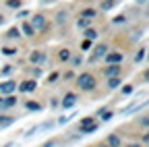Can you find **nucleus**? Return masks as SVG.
I'll list each match as a JSON object with an SVG mask.
<instances>
[{
    "label": "nucleus",
    "mask_w": 149,
    "mask_h": 147,
    "mask_svg": "<svg viewBox=\"0 0 149 147\" xmlns=\"http://www.w3.org/2000/svg\"><path fill=\"white\" fill-rule=\"evenodd\" d=\"M74 83H77V87L81 91H85V93H89V91H93L97 87V79L93 72H79L77 77H74Z\"/></svg>",
    "instance_id": "obj_1"
},
{
    "label": "nucleus",
    "mask_w": 149,
    "mask_h": 147,
    "mask_svg": "<svg viewBox=\"0 0 149 147\" xmlns=\"http://www.w3.org/2000/svg\"><path fill=\"white\" fill-rule=\"evenodd\" d=\"M97 128H100V122L93 116H83L79 120V133L81 135H91V133H95Z\"/></svg>",
    "instance_id": "obj_2"
},
{
    "label": "nucleus",
    "mask_w": 149,
    "mask_h": 147,
    "mask_svg": "<svg viewBox=\"0 0 149 147\" xmlns=\"http://www.w3.org/2000/svg\"><path fill=\"white\" fill-rule=\"evenodd\" d=\"M29 23H31V27H33L35 31H46V29H48V19H46V17H44L42 13L33 15Z\"/></svg>",
    "instance_id": "obj_3"
},
{
    "label": "nucleus",
    "mask_w": 149,
    "mask_h": 147,
    "mask_svg": "<svg viewBox=\"0 0 149 147\" xmlns=\"http://www.w3.org/2000/svg\"><path fill=\"white\" fill-rule=\"evenodd\" d=\"M19 83L15 79H4V81H0V93L2 95H13L15 91H17Z\"/></svg>",
    "instance_id": "obj_4"
},
{
    "label": "nucleus",
    "mask_w": 149,
    "mask_h": 147,
    "mask_svg": "<svg viewBox=\"0 0 149 147\" xmlns=\"http://www.w3.org/2000/svg\"><path fill=\"white\" fill-rule=\"evenodd\" d=\"M122 75V64H106L102 68V77L110 79V77H120Z\"/></svg>",
    "instance_id": "obj_5"
},
{
    "label": "nucleus",
    "mask_w": 149,
    "mask_h": 147,
    "mask_svg": "<svg viewBox=\"0 0 149 147\" xmlns=\"http://www.w3.org/2000/svg\"><path fill=\"white\" fill-rule=\"evenodd\" d=\"M77 102H79L77 93L68 91V93H64V95H62V100H60V108H64V110H70V108H74V106H77Z\"/></svg>",
    "instance_id": "obj_6"
},
{
    "label": "nucleus",
    "mask_w": 149,
    "mask_h": 147,
    "mask_svg": "<svg viewBox=\"0 0 149 147\" xmlns=\"http://www.w3.org/2000/svg\"><path fill=\"white\" fill-rule=\"evenodd\" d=\"M19 104V98L13 93V95H2L0 98V112H6L8 108H15Z\"/></svg>",
    "instance_id": "obj_7"
},
{
    "label": "nucleus",
    "mask_w": 149,
    "mask_h": 147,
    "mask_svg": "<svg viewBox=\"0 0 149 147\" xmlns=\"http://www.w3.org/2000/svg\"><path fill=\"white\" fill-rule=\"evenodd\" d=\"M46 60H48V56H46V52H42V50H33L29 54V64L42 66V64H46Z\"/></svg>",
    "instance_id": "obj_8"
},
{
    "label": "nucleus",
    "mask_w": 149,
    "mask_h": 147,
    "mask_svg": "<svg viewBox=\"0 0 149 147\" xmlns=\"http://www.w3.org/2000/svg\"><path fill=\"white\" fill-rule=\"evenodd\" d=\"M35 89H37V81L35 79H25L23 83H19V87H17L19 93H31V91H35Z\"/></svg>",
    "instance_id": "obj_9"
},
{
    "label": "nucleus",
    "mask_w": 149,
    "mask_h": 147,
    "mask_svg": "<svg viewBox=\"0 0 149 147\" xmlns=\"http://www.w3.org/2000/svg\"><path fill=\"white\" fill-rule=\"evenodd\" d=\"M108 52H110V46H108V44H100V46H95V50H93V54H91V62H95V60L104 58Z\"/></svg>",
    "instance_id": "obj_10"
},
{
    "label": "nucleus",
    "mask_w": 149,
    "mask_h": 147,
    "mask_svg": "<svg viewBox=\"0 0 149 147\" xmlns=\"http://www.w3.org/2000/svg\"><path fill=\"white\" fill-rule=\"evenodd\" d=\"M104 60H106V64H122L124 56H122V52H108Z\"/></svg>",
    "instance_id": "obj_11"
},
{
    "label": "nucleus",
    "mask_w": 149,
    "mask_h": 147,
    "mask_svg": "<svg viewBox=\"0 0 149 147\" xmlns=\"http://www.w3.org/2000/svg\"><path fill=\"white\" fill-rule=\"evenodd\" d=\"M23 106H25L27 112H42V110H44V104L37 102V100H25Z\"/></svg>",
    "instance_id": "obj_12"
},
{
    "label": "nucleus",
    "mask_w": 149,
    "mask_h": 147,
    "mask_svg": "<svg viewBox=\"0 0 149 147\" xmlns=\"http://www.w3.org/2000/svg\"><path fill=\"white\" fill-rule=\"evenodd\" d=\"M97 122H108V120H112V118H114V110H110V108H100L97 110Z\"/></svg>",
    "instance_id": "obj_13"
},
{
    "label": "nucleus",
    "mask_w": 149,
    "mask_h": 147,
    "mask_svg": "<svg viewBox=\"0 0 149 147\" xmlns=\"http://www.w3.org/2000/svg\"><path fill=\"white\" fill-rule=\"evenodd\" d=\"M106 145L108 147H122V137L118 133H110L106 137Z\"/></svg>",
    "instance_id": "obj_14"
},
{
    "label": "nucleus",
    "mask_w": 149,
    "mask_h": 147,
    "mask_svg": "<svg viewBox=\"0 0 149 147\" xmlns=\"http://www.w3.org/2000/svg\"><path fill=\"white\" fill-rule=\"evenodd\" d=\"M17 122V116H8L4 112H0V128H8L10 124Z\"/></svg>",
    "instance_id": "obj_15"
},
{
    "label": "nucleus",
    "mask_w": 149,
    "mask_h": 147,
    "mask_svg": "<svg viewBox=\"0 0 149 147\" xmlns=\"http://www.w3.org/2000/svg\"><path fill=\"white\" fill-rule=\"evenodd\" d=\"M70 56H72V52H70L68 48H60L58 52H56V58H58V62H68Z\"/></svg>",
    "instance_id": "obj_16"
},
{
    "label": "nucleus",
    "mask_w": 149,
    "mask_h": 147,
    "mask_svg": "<svg viewBox=\"0 0 149 147\" xmlns=\"http://www.w3.org/2000/svg\"><path fill=\"white\" fill-rule=\"evenodd\" d=\"M135 126H139V128H149V112H145L143 116H139V118L135 120Z\"/></svg>",
    "instance_id": "obj_17"
},
{
    "label": "nucleus",
    "mask_w": 149,
    "mask_h": 147,
    "mask_svg": "<svg viewBox=\"0 0 149 147\" xmlns=\"http://www.w3.org/2000/svg\"><path fill=\"white\" fill-rule=\"evenodd\" d=\"M120 85H122V79H120V77H110V79L106 81V87H108L110 91H112V89H118Z\"/></svg>",
    "instance_id": "obj_18"
},
{
    "label": "nucleus",
    "mask_w": 149,
    "mask_h": 147,
    "mask_svg": "<svg viewBox=\"0 0 149 147\" xmlns=\"http://www.w3.org/2000/svg\"><path fill=\"white\" fill-rule=\"evenodd\" d=\"M83 35H85V40H95L97 38V31L95 29H93V27H87V29H83Z\"/></svg>",
    "instance_id": "obj_19"
},
{
    "label": "nucleus",
    "mask_w": 149,
    "mask_h": 147,
    "mask_svg": "<svg viewBox=\"0 0 149 147\" xmlns=\"http://www.w3.org/2000/svg\"><path fill=\"white\" fill-rule=\"evenodd\" d=\"M21 31H23V33H25V35H27V38H31V35H33V33H35V29H33V27H31V23H29V21H25V23H23V25H21Z\"/></svg>",
    "instance_id": "obj_20"
},
{
    "label": "nucleus",
    "mask_w": 149,
    "mask_h": 147,
    "mask_svg": "<svg viewBox=\"0 0 149 147\" xmlns=\"http://www.w3.org/2000/svg\"><path fill=\"white\" fill-rule=\"evenodd\" d=\"M58 79H60V72H58V70H54V72H50V75L46 77V83H48V85L58 83Z\"/></svg>",
    "instance_id": "obj_21"
},
{
    "label": "nucleus",
    "mask_w": 149,
    "mask_h": 147,
    "mask_svg": "<svg viewBox=\"0 0 149 147\" xmlns=\"http://www.w3.org/2000/svg\"><path fill=\"white\" fill-rule=\"evenodd\" d=\"M70 66H74V68H77V66H81L83 64V56H81V54H74V56H70Z\"/></svg>",
    "instance_id": "obj_22"
},
{
    "label": "nucleus",
    "mask_w": 149,
    "mask_h": 147,
    "mask_svg": "<svg viewBox=\"0 0 149 147\" xmlns=\"http://www.w3.org/2000/svg\"><path fill=\"white\" fill-rule=\"evenodd\" d=\"M6 38L8 40H15V38H21V31H19V27H10L6 31Z\"/></svg>",
    "instance_id": "obj_23"
},
{
    "label": "nucleus",
    "mask_w": 149,
    "mask_h": 147,
    "mask_svg": "<svg viewBox=\"0 0 149 147\" xmlns=\"http://www.w3.org/2000/svg\"><path fill=\"white\" fill-rule=\"evenodd\" d=\"M133 91H135V85H133V83H128V85H124V87L120 89V95H130Z\"/></svg>",
    "instance_id": "obj_24"
},
{
    "label": "nucleus",
    "mask_w": 149,
    "mask_h": 147,
    "mask_svg": "<svg viewBox=\"0 0 149 147\" xmlns=\"http://www.w3.org/2000/svg\"><path fill=\"white\" fill-rule=\"evenodd\" d=\"M17 52H19V50L13 48V46H4V48H2V54H4V56H15Z\"/></svg>",
    "instance_id": "obj_25"
},
{
    "label": "nucleus",
    "mask_w": 149,
    "mask_h": 147,
    "mask_svg": "<svg viewBox=\"0 0 149 147\" xmlns=\"http://www.w3.org/2000/svg\"><path fill=\"white\" fill-rule=\"evenodd\" d=\"M77 27H79V29H87V27H89V19L79 17V19H77Z\"/></svg>",
    "instance_id": "obj_26"
},
{
    "label": "nucleus",
    "mask_w": 149,
    "mask_h": 147,
    "mask_svg": "<svg viewBox=\"0 0 149 147\" xmlns=\"http://www.w3.org/2000/svg\"><path fill=\"white\" fill-rule=\"evenodd\" d=\"M64 21H66V8H60L56 15V23H64Z\"/></svg>",
    "instance_id": "obj_27"
},
{
    "label": "nucleus",
    "mask_w": 149,
    "mask_h": 147,
    "mask_svg": "<svg viewBox=\"0 0 149 147\" xmlns=\"http://www.w3.org/2000/svg\"><path fill=\"white\" fill-rule=\"evenodd\" d=\"M97 13H95V8H85L83 13H81V17H85V19H93Z\"/></svg>",
    "instance_id": "obj_28"
},
{
    "label": "nucleus",
    "mask_w": 149,
    "mask_h": 147,
    "mask_svg": "<svg viewBox=\"0 0 149 147\" xmlns=\"http://www.w3.org/2000/svg\"><path fill=\"white\" fill-rule=\"evenodd\" d=\"M13 70H15V66H13V64H6V66H2V68H0V77H4V75H10Z\"/></svg>",
    "instance_id": "obj_29"
},
{
    "label": "nucleus",
    "mask_w": 149,
    "mask_h": 147,
    "mask_svg": "<svg viewBox=\"0 0 149 147\" xmlns=\"http://www.w3.org/2000/svg\"><path fill=\"white\" fill-rule=\"evenodd\" d=\"M79 48H81V52H89V50H91V40H85V38H83V42H81Z\"/></svg>",
    "instance_id": "obj_30"
},
{
    "label": "nucleus",
    "mask_w": 149,
    "mask_h": 147,
    "mask_svg": "<svg viewBox=\"0 0 149 147\" xmlns=\"http://www.w3.org/2000/svg\"><path fill=\"white\" fill-rule=\"evenodd\" d=\"M114 4H116V0H104V2H102V10H110Z\"/></svg>",
    "instance_id": "obj_31"
},
{
    "label": "nucleus",
    "mask_w": 149,
    "mask_h": 147,
    "mask_svg": "<svg viewBox=\"0 0 149 147\" xmlns=\"http://www.w3.org/2000/svg\"><path fill=\"white\" fill-rule=\"evenodd\" d=\"M141 143H143V147H149V128H145V133L141 137Z\"/></svg>",
    "instance_id": "obj_32"
},
{
    "label": "nucleus",
    "mask_w": 149,
    "mask_h": 147,
    "mask_svg": "<svg viewBox=\"0 0 149 147\" xmlns=\"http://www.w3.org/2000/svg\"><path fill=\"white\" fill-rule=\"evenodd\" d=\"M143 56H145V48H139V52H137V56H135V64H139V62L143 60Z\"/></svg>",
    "instance_id": "obj_33"
},
{
    "label": "nucleus",
    "mask_w": 149,
    "mask_h": 147,
    "mask_svg": "<svg viewBox=\"0 0 149 147\" xmlns=\"http://www.w3.org/2000/svg\"><path fill=\"white\" fill-rule=\"evenodd\" d=\"M64 81H74V77H77V75H74V72L72 70H68V72H64V75H60Z\"/></svg>",
    "instance_id": "obj_34"
},
{
    "label": "nucleus",
    "mask_w": 149,
    "mask_h": 147,
    "mask_svg": "<svg viewBox=\"0 0 149 147\" xmlns=\"http://www.w3.org/2000/svg\"><path fill=\"white\" fill-rule=\"evenodd\" d=\"M6 6H10V8H19V6H21V0H6Z\"/></svg>",
    "instance_id": "obj_35"
},
{
    "label": "nucleus",
    "mask_w": 149,
    "mask_h": 147,
    "mask_svg": "<svg viewBox=\"0 0 149 147\" xmlns=\"http://www.w3.org/2000/svg\"><path fill=\"white\" fill-rule=\"evenodd\" d=\"M60 143V139H50V141H46L42 147H56V145H58Z\"/></svg>",
    "instance_id": "obj_36"
},
{
    "label": "nucleus",
    "mask_w": 149,
    "mask_h": 147,
    "mask_svg": "<svg viewBox=\"0 0 149 147\" xmlns=\"http://www.w3.org/2000/svg\"><path fill=\"white\" fill-rule=\"evenodd\" d=\"M122 147H143V143H141V141H130V143H126V145H122Z\"/></svg>",
    "instance_id": "obj_37"
},
{
    "label": "nucleus",
    "mask_w": 149,
    "mask_h": 147,
    "mask_svg": "<svg viewBox=\"0 0 149 147\" xmlns=\"http://www.w3.org/2000/svg\"><path fill=\"white\" fill-rule=\"evenodd\" d=\"M58 106H60V100L58 98H52L50 100V108H58Z\"/></svg>",
    "instance_id": "obj_38"
},
{
    "label": "nucleus",
    "mask_w": 149,
    "mask_h": 147,
    "mask_svg": "<svg viewBox=\"0 0 149 147\" xmlns=\"http://www.w3.org/2000/svg\"><path fill=\"white\" fill-rule=\"evenodd\" d=\"M141 77H143V81H145V83H149V68H145V70H143V75H141Z\"/></svg>",
    "instance_id": "obj_39"
},
{
    "label": "nucleus",
    "mask_w": 149,
    "mask_h": 147,
    "mask_svg": "<svg viewBox=\"0 0 149 147\" xmlns=\"http://www.w3.org/2000/svg\"><path fill=\"white\" fill-rule=\"evenodd\" d=\"M31 72H33V77H40V75H42V70H40V68H33Z\"/></svg>",
    "instance_id": "obj_40"
},
{
    "label": "nucleus",
    "mask_w": 149,
    "mask_h": 147,
    "mask_svg": "<svg viewBox=\"0 0 149 147\" xmlns=\"http://www.w3.org/2000/svg\"><path fill=\"white\" fill-rule=\"evenodd\" d=\"M68 118H70V114H68V116H62V118H60V120H58V122H60V124H64V122H66V120H68Z\"/></svg>",
    "instance_id": "obj_41"
},
{
    "label": "nucleus",
    "mask_w": 149,
    "mask_h": 147,
    "mask_svg": "<svg viewBox=\"0 0 149 147\" xmlns=\"http://www.w3.org/2000/svg\"><path fill=\"white\" fill-rule=\"evenodd\" d=\"M2 23H4V15H2V13H0V25H2Z\"/></svg>",
    "instance_id": "obj_42"
},
{
    "label": "nucleus",
    "mask_w": 149,
    "mask_h": 147,
    "mask_svg": "<svg viewBox=\"0 0 149 147\" xmlns=\"http://www.w3.org/2000/svg\"><path fill=\"white\" fill-rule=\"evenodd\" d=\"M0 147H13V143H4V145H0Z\"/></svg>",
    "instance_id": "obj_43"
},
{
    "label": "nucleus",
    "mask_w": 149,
    "mask_h": 147,
    "mask_svg": "<svg viewBox=\"0 0 149 147\" xmlns=\"http://www.w3.org/2000/svg\"><path fill=\"white\" fill-rule=\"evenodd\" d=\"M97 147H108V145H106V143H100V145H97Z\"/></svg>",
    "instance_id": "obj_44"
}]
</instances>
